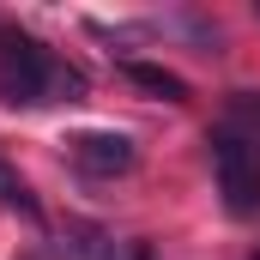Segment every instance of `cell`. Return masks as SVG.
I'll return each mask as SVG.
<instances>
[{
    "instance_id": "obj_1",
    "label": "cell",
    "mask_w": 260,
    "mask_h": 260,
    "mask_svg": "<svg viewBox=\"0 0 260 260\" xmlns=\"http://www.w3.org/2000/svg\"><path fill=\"white\" fill-rule=\"evenodd\" d=\"M0 97L6 103H79L85 97V73L55 61L24 30H0Z\"/></svg>"
},
{
    "instance_id": "obj_2",
    "label": "cell",
    "mask_w": 260,
    "mask_h": 260,
    "mask_svg": "<svg viewBox=\"0 0 260 260\" xmlns=\"http://www.w3.org/2000/svg\"><path fill=\"white\" fill-rule=\"evenodd\" d=\"M212 176H218V194L236 218L260 212V157L248 151L242 133H230V127L212 133Z\"/></svg>"
},
{
    "instance_id": "obj_3",
    "label": "cell",
    "mask_w": 260,
    "mask_h": 260,
    "mask_svg": "<svg viewBox=\"0 0 260 260\" xmlns=\"http://www.w3.org/2000/svg\"><path fill=\"white\" fill-rule=\"evenodd\" d=\"M67 157L85 170V176H127L133 164H139V151H133V139L127 133H73L67 139Z\"/></svg>"
},
{
    "instance_id": "obj_4",
    "label": "cell",
    "mask_w": 260,
    "mask_h": 260,
    "mask_svg": "<svg viewBox=\"0 0 260 260\" xmlns=\"http://www.w3.org/2000/svg\"><path fill=\"white\" fill-rule=\"evenodd\" d=\"M55 260H115V242L97 224H67L61 242H55Z\"/></svg>"
},
{
    "instance_id": "obj_5",
    "label": "cell",
    "mask_w": 260,
    "mask_h": 260,
    "mask_svg": "<svg viewBox=\"0 0 260 260\" xmlns=\"http://www.w3.org/2000/svg\"><path fill=\"white\" fill-rule=\"evenodd\" d=\"M121 73H127V79L139 85V91H151V97H164V103H188V85H182V79H176L170 67H157V61H127Z\"/></svg>"
},
{
    "instance_id": "obj_6",
    "label": "cell",
    "mask_w": 260,
    "mask_h": 260,
    "mask_svg": "<svg viewBox=\"0 0 260 260\" xmlns=\"http://www.w3.org/2000/svg\"><path fill=\"white\" fill-rule=\"evenodd\" d=\"M0 206H12V212H24L30 224L43 218V206H37V194H30V188H24V182H18V176L6 170V164H0Z\"/></svg>"
},
{
    "instance_id": "obj_7",
    "label": "cell",
    "mask_w": 260,
    "mask_h": 260,
    "mask_svg": "<svg viewBox=\"0 0 260 260\" xmlns=\"http://www.w3.org/2000/svg\"><path fill=\"white\" fill-rule=\"evenodd\" d=\"M230 133L260 139V91H230Z\"/></svg>"
},
{
    "instance_id": "obj_8",
    "label": "cell",
    "mask_w": 260,
    "mask_h": 260,
    "mask_svg": "<svg viewBox=\"0 0 260 260\" xmlns=\"http://www.w3.org/2000/svg\"><path fill=\"white\" fill-rule=\"evenodd\" d=\"M127 260H151V248H145V242H133V254Z\"/></svg>"
},
{
    "instance_id": "obj_9",
    "label": "cell",
    "mask_w": 260,
    "mask_h": 260,
    "mask_svg": "<svg viewBox=\"0 0 260 260\" xmlns=\"http://www.w3.org/2000/svg\"><path fill=\"white\" fill-rule=\"evenodd\" d=\"M254 260H260V254H254Z\"/></svg>"
}]
</instances>
